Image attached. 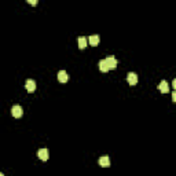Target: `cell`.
Here are the masks:
<instances>
[{
    "mask_svg": "<svg viewBox=\"0 0 176 176\" xmlns=\"http://www.w3.org/2000/svg\"><path fill=\"white\" fill-rule=\"evenodd\" d=\"M37 157L41 160V161H47V160H48V157H50L48 150H47V148H40V150L37 151Z\"/></svg>",
    "mask_w": 176,
    "mask_h": 176,
    "instance_id": "cell-4",
    "label": "cell"
},
{
    "mask_svg": "<svg viewBox=\"0 0 176 176\" xmlns=\"http://www.w3.org/2000/svg\"><path fill=\"white\" fill-rule=\"evenodd\" d=\"M28 3H29V4L36 6V4H37V0H28Z\"/></svg>",
    "mask_w": 176,
    "mask_h": 176,
    "instance_id": "cell-12",
    "label": "cell"
},
{
    "mask_svg": "<svg viewBox=\"0 0 176 176\" xmlns=\"http://www.w3.org/2000/svg\"><path fill=\"white\" fill-rule=\"evenodd\" d=\"M106 63H107V66H109L110 70H114V69L117 68V59H116L114 57H107Z\"/></svg>",
    "mask_w": 176,
    "mask_h": 176,
    "instance_id": "cell-3",
    "label": "cell"
},
{
    "mask_svg": "<svg viewBox=\"0 0 176 176\" xmlns=\"http://www.w3.org/2000/svg\"><path fill=\"white\" fill-rule=\"evenodd\" d=\"M58 80H59L61 82H68L69 81V74L66 73L65 70H61L59 73H58Z\"/></svg>",
    "mask_w": 176,
    "mask_h": 176,
    "instance_id": "cell-9",
    "label": "cell"
},
{
    "mask_svg": "<svg viewBox=\"0 0 176 176\" xmlns=\"http://www.w3.org/2000/svg\"><path fill=\"white\" fill-rule=\"evenodd\" d=\"M172 85H173V88H175V91H176V79L172 81Z\"/></svg>",
    "mask_w": 176,
    "mask_h": 176,
    "instance_id": "cell-14",
    "label": "cell"
},
{
    "mask_svg": "<svg viewBox=\"0 0 176 176\" xmlns=\"http://www.w3.org/2000/svg\"><path fill=\"white\" fill-rule=\"evenodd\" d=\"M77 43H79L80 50H84L85 47H87V44H88V40H87V37H84V36H80V37L77 38Z\"/></svg>",
    "mask_w": 176,
    "mask_h": 176,
    "instance_id": "cell-8",
    "label": "cell"
},
{
    "mask_svg": "<svg viewBox=\"0 0 176 176\" xmlns=\"http://www.w3.org/2000/svg\"><path fill=\"white\" fill-rule=\"evenodd\" d=\"M98 164L101 165L102 168H107V167H110V158H109V157H106V156L101 157V158L98 160Z\"/></svg>",
    "mask_w": 176,
    "mask_h": 176,
    "instance_id": "cell-6",
    "label": "cell"
},
{
    "mask_svg": "<svg viewBox=\"0 0 176 176\" xmlns=\"http://www.w3.org/2000/svg\"><path fill=\"white\" fill-rule=\"evenodd\" d=\"M0 176H4V175H3V173H0Z\"/></svg>",
    "mask_w": 176,
    "mask_h": 176,
    "instance_id": "cell-15",
    "label": "cell"
},
{
    "mask_svg": "<svg viewBox=\"0 0 176 176\" xmlns=\"http://www.w3.org/2000/svg\"><path fill=\"white\" fill-rule=\"evenodd\" d=\"M172 101L176 102V91H173V92H172Z\"/></svg>",
    "mask_w": 176,
    "mask_h": 176,
    "instance_id": "cell-13",
    "label": "cell"
},
{
    "mask_svg": "<svg viewBox=\"0 0 176 176\" xmlns=\"http://www.w3.org/2000/svg\"><path fill=\"white\" fill-rule=\"evenodd\" d=\"M158 90L161 91L162 94H167V92H169V85H168V82L165 81V80H164V81H161V82H160V85H158Z\"/></svg>",
    "mask_w": 176,
    "mask_h": 176,
    "instance_id": "cell-11",
    "label": "cell"
},
{
    "mask_svg": "<svg viewBox=\"0 0 176 176\" xmlns=\"http://www.w3.org/2000/svg\"><path fill=\"white\" fill-rule=\"evenodd\" d=\"M127 81H128L129 85H135L138 82V74L136 73H132V72H129L128 74H127Z\"/></svg>",
    "mask_w": 176,
    "mask_h": 176,
    "instance_id": "cell-2",
    "label": "cell"
},
{
    "mask_svg": "<svg viewBox=\"0 0 176 176\" xmlns=\"http://www.w3.org/2000/svg\"><path fill=\"white\" fill-rule=\"evenodd\" d=\"M98 66H99V70H101V72H103V73H106V72H109V70H110V69H109V66H107V63H106V59H102V61H99Z\"/></svg>",
    "mask_w": 176,
    "mask_h": 176,
    "instance_id": "cell-10",
    "label": "cell"
},
{
    "mask_svg": "<svg viewBox=\"0 0 176 176\" xmlns=\"http://www.w3.org/2000/svg\"><path fill=\"white\" fill-rule=\"evenodd\" d=\"M25 88H26L28 92H35L36 91V81L35 80H28L26 84H25Z\"/></svg>",
    "mask_w": 176,
    "mask_h": 176,
    "instance_id": "cell-5",
    "label": "cell"
},
{
    "mask_svg": "<svg viewBox=\"0 0 176 176\" xmlns=\"http://www.w3.org/2000/svg\"><path fill=\"white\" fill-rule=\"evenodd\" d=\"M11 114H13V117L19 118V117H22V114H24V110H22V107L19 106V105H15V106L11 107Z\"/></svg>",
    "mask_w": 176,
    "mask_h": 176,
    "instance_id": "cell-1",
    "label": "cell"
},
{
    "mask_svg": "<svg viewBox=\"0 0 176 176\" xmlns=\"http://www.w3.org/2000/svg\"><path fill=\"white\" fill-rule=\"evenodd\" d=\"M88 41H90V44L92 47H96L99 44V41H101V37H99L98 35H92V36H90V37H88Z\"/></svg>",
    "mask_w": 176,
    "mask_h": 176,
    "instance_id": "cell-7",
    "label": "cell"
}]
</instances>
